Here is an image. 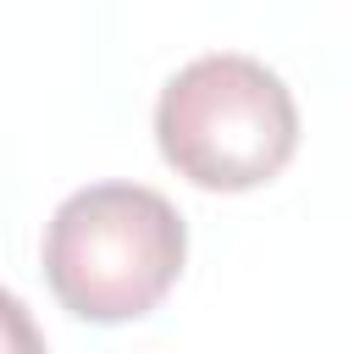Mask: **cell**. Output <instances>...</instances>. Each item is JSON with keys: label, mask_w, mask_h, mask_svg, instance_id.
Here are the masks:
<instances>
[{"label": "cell", "mask_w": 354, "mask_h": 354, "mask_svg": "<svg viewBox=\"0 0 354 354\" xmlns=\"http://www.w3.org/2000/svg\"><path fill=\"white\" fill-rule=\"evenodd\" d=\"M44 282L77 321L116 326L149 315L183 277L188 227L144 183H88L44 221Z\"/></svg>", "instance_id": "1"}, {"label": "cell", "mask_w": 354, "mask_h": 354, "mask_svg": "<svg viewBox=\"0 0 354 354\" xmlns=\"http://www.w3.org/2000/svg\"><path fill=\"white\" fill-rule=\"evenodd\" d=\"M160 160L210 194L271 183L299 149L293 88L254 55L210 50L177 66L155 100Z\"/></svg>", "instance_id": "2"}]
</instances>
